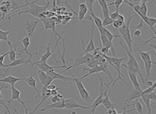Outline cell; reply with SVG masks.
<instances>
[{
  "instance_id": "cell-30",
  "label": "cell",
  "mask_w": 156,
  "mask_h": 114,
  "mask_svg": "<svg viewBox=\"0 0 156 114\" xmlns=\"http://www.w3.org/2000/svg\"><path fill=\"white\" fill-rule=\"evenodd\" d=\"M141 98L142 99L144 104H146V108L147 109V114H151V106L155 104V103H154L153 104H150V100L148 98L147 95H142L141 96Z\"/></svg>"
},
{
  "instance_id": "cell-3",
  "label": "cell",
  "mask_w": 156,
  "mask_h": 114,
  "mask_svg": "<svg viewBox=\"0 0 156 114\" xmlns=\"http://www.w3.org/2000/svg\"><path fill=\"white\" fill-rule=\"evenodd\" d=\"M128 20L126 21V23L120 28H119L118 33H120V36L123 38L126 45H127L129 51L131 53H132V44L133 42L130 34V27H129V24H130L132 18L134 17V15H130L128 14Z\"/></svg>"
},
{
  "instance_id": "cell-24",
  "label": "cell",
  "mask_w": 156,
  "mask_h": 114,
  "mask_svg": "<svg viewBox=\"0 0 156 114\" xmlns=\"http://www.w3.org/2000/svg\"><path fill=\"white\" fill-rule=\"evenodd\" d=\"M80 2L82 3H80L79 5V12L77 14V19L79 21H82L84 19L85 16H86L88 12V9L86 5L84 4V3H83V1Z\"/></svg>"
},
{
  "instance_id": "cell-7",
  "label": "cell",
  "mask_w": 156,
  "mask_h": 114,
  "mask_svg": "<svg viewBox=\"0 0 156 114\" xmlns=\"http://www.w3.org/2000/svg\"><path fill=\"white\" fill-rule=\"evenodd\" d=\"M87 19L90 20L92 22L91 31H90V39H89V42H88V45H87L86 48H84L83 39H81V43H82V45H83V51L81 54H80L81 56H84V55L86 54H90V52H93L94 50L96 48L95 46H94V40H93V36H94V32L95 29H96V27L93 23V21H92V17L90 16L87 17Z\"/></svg>"
},
{
  "instance_id": "cell-43",
  "label": "cell",
  "mask_w": 156,
  "mask_h": 114,
  "mask_svg": "<svg viewBox=\"0 0 156 114\" xmlns=\"http://www.w3.org/2000/svg\"><path fill=\"white\" fill-rule=\"evenodd\" d=\"M110 49L108 47H102V48L100 50V52L104 55H106V54H108L110 52Z\"/></svg>"
},
{
  "instance_id": "cell-17",
  "label": "cell",
  "mask_w": 156,
  "mask_h": 114,
  "mask_svg": "<svg viewBox=\"0 0 156 114\" xmlns=\"http://www.w3.org/2000/svg\"><path fill=\"white\" fill-rule=\"evenodd\" d=\"M129 90H130V93H129L128 96L127 97V99H126V101L124 102V106H126L128 105V103H129L131 101L136 100V99H138L142 96V89L137 90V89H129ZM126 107H127V106H126Z\"/></svg>"
},
{
  "instance_id": "cell-18",
  "label": "cell",
  "mask_w": 156,
  "mask_h": 114,
  "mask_svg": "<svg viewBox=\"0 0 156 114\" xmlns=\"http://www.w3.org/2000/svg\"><path fill=\"white\" fill-rule=\"evenodd\" d=\"M31 58L32 57H29L28 60H25V57H21V58L18 59V60H16L15 61H13L12 63L7 65H4V67H8L9 69L11 67H16V66L20 65H23V64H31L32 61H31Z\"/></svg>"
},
{
  "instance_id": "cell-22",
  "label": "cell",
  "mask_w": 156,
  "mask_h": 114,
  "mask_svg": "<svg viewBox=\"0 0 156 114\" xmlns=\"http://www.w3.org/2000/svg\"><path fill=\"white\" fill-rule=\"evenodd\" d=\"M35 75H36V73H35V74H33V75H31V76H29L28 77H25V80H24V81L29 87L34 90L35 93L37 94V93H39V91L37 89V88L36 80L34 79V77H33Z\"/></svg>"
},
{
  "instance_id": "cell-15",
  "label": "cell",
  "mask_w": 156,
  "mask_h": 114,
  "mask_svg": "<svg viewBox=\"0 0 156 114\" xmlns=\"http://www.w3.org/2000/svg\"><path fill=\"white\" fill-rule=\"evenodd\" d=\"M36 75H38V78L39 80L40 83L42 84L43 86L47 87L51 84V83L53 82V78L49 75L47 74V73H44L43 71L39 70V71L36 73Z\"/></svg>"
},
{
  "instance_id": "cell-10",
  "label": "cell",
  "mask_w": 156,
  "mask_h": 114,
  "mask_svg": "<svg viewBox=\"0 0 156 114\" xmlns=\"http://www.w3.org/2000/svg\"><path fill=\"white\" fill-rule=\"evenodd\" d=\"M96 75H97L98 79L100 80V95L98 96L96 98L93 102H92V105L90 106V111L91 112V114H95L96 109L97 108L98 106L102 104V98H103V93H104V91H105V89H104V84H103V79L100 77L98 73Z\"/></svg>"
},
{
  "instance_id": "cell-11",
  "label": "cell",
  "mask_w": 156,
  "mask_h": 114,
  "mask_svg": "<svg viewBox=\"0 0 156 114\" xmlns=\"http://www.w3.org/2000/svg\"><path fill=\"white\" fill-rule=\"evenodd\" d=\"M104 85L106 86V90L105 91H104L102 105L105 106V108L107 110L111 109H114V107L116 105L112 104V102L110 101V98H109V96L111 94V89H110V85L108 84V83L104 84Z\"/></svg>"
},
{
  "instance_id": "cell-13",
  "label": "cell",
  "mask_w": 156,
  "mask_h": 114,
  "mask_svg": "<svg viewBox=\"0 0 156 114\" xmlns=\"http://www.w3.org/2000/svg\"><path fill=\"white\" fill-rule=\"evenodd\" d=\"M39 22H40L39 20L28 19L24 23L23 27L25 29L26 32L27 33V36H29V38L33 36V33H34Z\"/></svg>"
},
{
  "instance_id": "cell-45",
  "label": "cell",
  "mask_w": 156,
  "mask_h": 114,
  "mask_svg": "<svg viewBox=\"0 0 156 114\" xmlns=\"http://www.w3.org/2000/svg\"><path fill=\"white\" fill-rule=\"evenodd\" d=\"M47 88V89H48V90H55V89H57V86L55 85V84H49V86H47L46 87Z\"/></svg>"
},
{
  "instance_id": "cell-52",
  "label": "cell",
  "mask_w": 156,
  "mask_h": 114,
  "mask_svg": "<svg viewBox=\"0 0 156 114\" xmlns=\"http://www.w3.org/2000/svg\"><path fill=\"white\" fill-rule=\"evenodd\" d=\"M0 114H1V109H0ZM4 114H6V113H5Z\"/></svg>"
},
{
  "instance_id": "cell-32",
  "label": "cell",
  "mask_w": 156,
  "mask_h": 114,
  "mask_svg": "<svg viewBox=\"0 0 156 114\" xmlns=\"http://www.w3.org/2000/svg\"><path fill=\"white\" fill-rule=\"evenodd\" d=\"M96 1L95 0H87V1H84V4L86 5L87 9H88V12L92 13H94L93 9H92V7H93L94 3Z\"/></svg>"
},
{
  "instance_id": "cell-36",
  "label": "cell",
  "mask_w": 156,
  "mask_h": 114,
  "mask_svg": "<svg viewBox=\"0 0 156 114\" xmlns=\"http://www.w3.org/2000/svg\"><path fill=\"white\" fill-rule=\"evenodd\" d=\"M113 20L111 19L110 17H106V18H104L103 21H102V26L103 27H106L107 26L110 25V24H112L113 23Z\"/></svg>"
},
{
  "instance_id": "cell-4",
  "label": "cell",
  "mask_w": 156,
  "mask_h": 114,
  "mask_svg": "<svg viewBox=\"0 0 156 114\" xmlns=\"http://www.w3.org/2000/svg\"><path fill=\"white\" fill-rule=\"evenodd\" d=\"M39 1H35V2H31L30 3H29V9H25L24 11H21L20 13H16L13 15H12L9 17L7 19H8V20L10 19V18H12L13 17H15L16 15H21V14H24V13H28V14H30L32 16L35 17H38L39 15L44 12V11H46L48 8V7H49V3H50V1H48L47 2V4L45 5L44 6H39L38 5L35 4L36 2H38Z\"/></svg>"
},
{
  "instance_id": "cell-39",
  "label": "cell",
  "mask_w": 156,
  "mask_h": 114,
  "mask_svg": "<svg viewBox=\"0 0 156 114\" xmlns=\"http://www.w3.org/2000/svg\"><path fill=\"white\" fill-rule=\"evenodd\" d=\"M9 54V51H7L5 54L2 55V56H0V68H2L4 67V65L3 64V61H4V59L5 57L6 56H8Z\"/></svg>"
},
{
  "instance_id": "cell-40",
  "label": "cell",
  "mask_w": 156,
  "mask_h": 114,
  "mask_svg": "<svg viewBox=\"0 0 156 114\" xmlns=\"http://www.w3.org/2000/svg\"><path fill=\"white\" fill-rule=\"evenodd\" d=\"M118 15H119V11H115L114 12H113V13H110L109 17H110L111 18V19H112L113 21H115V20H116L117 17H118Z\"/></svg>"
},
{
  "instance_id": "cell-46",
  "label": "cell",
  "mask_w": 156,
  "mask_h": 114,
  "mask_svg": "<svg viewBox=\"0 0 156 114\" xmlns=\"http://www.w3.org/2000/svg\"><path fill=\"white\" fill-rule=\"evenodd\" d=\"M126 106H123V107L122 108V109H123L124 110V112H122V113H121L120 114H128L127 113H128V112H133V111H136L135 110V108L134 109H132V110H129V111H126Z\"/></svg>"
},
{
  "instance_id": "cell-44",
  "label": "cell",
  "mask_w": 156,
  "mask_h": 114,
  "mask_svg": "<svg viewBox=\"0 0 156 114\" xmlns=\"http://www.w3.org/2000/svg\"><path fill=\"white\" fill-rule=\"evenodd\" d=\"M125 19V18L124 17L123 15H122L119 14L116 20L118 21H120V22H122V23H125V19Z\"/></svg>"
},
{
  "instance_id": "cell-47",
  "label": "cell",
  "mask_w": 156,
  "mask_h": 114,
  "mask_svg": "<svg viewBox=\"0 0 156 114\" xmlns=\"http://www.w3.org/2000/svg\"><path fill=\"white\" fill-rule=\"evenodd\" d=\"M141 34H142V32H141L140 30H136L133 33V35L134 36H137V37L140 36Z\"/></svg>"
},
{
  "instance_id": "cell-9",
  "label": "cell",
  "mask_w": 156,
  "mask_h": 114,
  "mask_svg": "<svg viewBox=\"0 0 156 114\" xmlns=\"http://www.w3.org/2000/svg\"><path fill=\"white\" fill-rule=\"evenodd\" d=\"M61 38H59L57 40V43H56V45H55V47L53 50H52V51H50V48H51V46L52 44H53V42H51L49 44H48V46L47 47H41V48H43L44 50H46V52L44 53V54H41L37 52V47H35V52L33 54V56H35V55H39V56H40L41 57V59L40 60H38V61H35L34 62L35 63H42V62H47V60L49 59L51 56H53V52L55 50V49H56V47L58 45V41L59 40H60ZM61 40H62V39H61Z\"/></svg>"
},
{
  "instance_id": "cell-41",
  "label": "cell",
  "mask_w": 156,
  "mask_h": 114,
  "mask_svg": "<svg viewBox=\"0 0 156 114\" xmlns=\"http://www.w3.org/2000/svg\"><path fill=\"white\" fill-rule=\"evenodd\" d=\"M148 98L150 100H153L154 102V103H155L156 101V94H155V92H152L150 94H149L147 95Z\"/></svg>"
},
{
  "instance_id": "cell-38",
  "label": "cell",
  "mask_w": 156,
  "mask_h": 114,
  "mask_svg": "<svg viewBox=\"0 0 156 114\" xmlns=\"http://www.w3.org/2000/svg\"><path fill=\"white\" fill-rule=\"evenodd\" d=\"M124 24V23H122V22H120V21H118L117 20H115V21H113L112 26H113L114 28L119 29V28H120L122 27V26H123Z\"/></svg>"
},
{
  "instance_id": "cell-2",
  "label": "cell",
  "mask_w": 156,
  "mask_h": 114,
  "mask_svg": "<svg viewBox=\"0 0 156 114\" xmlns=\"http://www.w3.org/2000/svg\"><path fill=\"white\" fill-rule=\"evenodd\" d=\"M126 60V57H122V58H117L116 57H106V61L108 65H110L112 66L113 68L115 69L116 72H117V78L115 79L113 82H112V87H114L115 86V84L117 83L118 80H122L123 81L126 85H127L129 87L128 84L126 81L125 76L124 74H122L121 72V65H122V62L124 60Z\"/></svg>"
},
{
  "instance_id": "cell-51",
  "label": "cell",
  "mask_w": 156,
  "mask_h": 114,
  "mask_svg": "<svg viewBox=\"0 0 156 114\" xmlns=\"http://www.w3.org/2000/svg\"><path fill=\"white\" fill-rule=\"evenodd\" d=\"M71 114H76V113L75 112H74V111H73V112H71Z\"/></svg>"
},
{
  "instance_id": "cell-25",
  "label": "cell",
  "mask_w": 156,
  "mask_h": 114,
  "mask_svg": "<svg viewBox=\"0 0 156 114\" xmlns=\"http://www.w3.org/2000/svg\"><path fill=\"white\" fill-rule=\"evenodd\" d=\"M64 108H65V99L60 102L54 103V104H51L45 106L44 108L40 109V112H43L49 109H64Z\"/></svg>"
},
{
  "instance_id": "cell-26",
  "label": "cell",
  "mask_w": 156,
  "mask_h": 114,
  "mask_svg": "<svg viewBox=\"0 0 156 114\" xmlns=\"http://www.w3.org/2000/svg\"><path fill=\"white\" fill-rule=\"evenodd\" d=\"M98 31H101L103 33V34H105V36L108 39V41H110V42H112V40H114V38H119L121 37L120 35H118L117 34H112V33H111L108 30H107L106 28L103 27L98 28Z\"/></svg>"
},
{
  "instance_id": "cell-28",
  "label": "cell",
  "mask_w": 156,
  "mask_h": 114,
  "mask_svg": "<svg viewBox=\"0 0 156 114\" xmlns=\"http://www.w3.org/2000/svg\"><path fill=\"white\" fill-rule=\"evenodd\" d=\"M97 2H98L99 5H100V7H101L103 17L104 18L108 17L110 15V11L108 9V7L107 5L106 1H105V0H98Z\"/></svg>"
},
{
  "instance_id": "cell-35",
  "label": "cell",
  "mask_w": 156,
  "mask_h": 114,
  "mask_svg": "<svg viewBox=\"0 0 156 114\" xmlns=\"http://www.w3.org/2000/svg\"><path fill=\"white\" fill-rule=\"evenodd\" d=\"M155 84H156V83L155 82L154 84L151 86L147 87L146 89L142 90V95H148L149 94H150L151 93H152V92H154V90L155 89Z\"/></svg>"
},
{
  "instance_id": "cell-16",
  "label": "cell",
  "mask_w": 156,
  "mask_h": 114,
  "mask_svg": "<svg viewBox=\"0 0 156 114\" xmlns=\"http://www.w3.org/2000/svg\"><path fill=\"white\" fill-rule=\"evenodd\" d=\"M16 44H21L23 46V49L20 51V53L17 54V56H21L23 52H25L26 54L28 55L29 57L33 56V54L29 52V51L27 50L28 47L29 46V45H30V38H29V36H25V37H24L23 39H21L20 41L17 42Z\"/></svg>"
},
{
  "instance_id": "cell-27",
  "label": "cell",
  "mask_w": 156,
  "mask_h": 114,
  "mask_svg": "<svg viewBox=\"0 0 156 114\" xmlns=\"http://www.w3.org/2000/svg\"><path fill=\"white\" fill-rule=\"evenodd\" d=\"M127 71H128L129 78L130 79L133 87H134V89H137V90L142 89L140 87V84L138 83V81H137V79L136 73L129 71L128 70H127Z\"/></svg>"
},
{
  "instance_id": "cell-14",
  "label": "cell",
  "mask_w": 156,
  "mask_h": 114,
  "mask_svg": "<svg viewBox=\"0 0 156 114\" xmlns=\"http://www.w3.org/2000/svg\"><path fill=\"white\" fill-rule=\"evenodd\" d=\"M75 108H80L83 109H88L90 110V106H84L80 105L79 103H77L73 98L65 99V108L66 109H73Z\"/></svg>"
},
{
  "instance_id": "cell-50",
  "label": "cell",
  "mask_w": 156,
  "mask_h": 114,
  "mask_svg": "<svg viewBox=\"0 0 156 114\" xmlns=\"http://www.w3.org/2000/svg\"><path fill=\"white\" fill-rule=\"evenodd\" d=\"M150 47H153V48H154V51H156V50H155V45H150Z\"/></svg>"
},
{
  "instance_id": "cell-19",
  "label": "cell",
  "mask_w": 156,
  "mask_h": 114,
  "mask_svg": "<svg viewBox=\"0 0 156 114\" xmlns=\"http://www.w3.org/2000/svg\"><path fill=\"white\" fill-rule=\"evenodd\" d=\"M3 74L1 73V75L3 77V78L0 79V83L9 84L11 86H14V84L18 81L25 80V77H24V78H17V77H15L13 76L10 75V76L6 77V76H3Z\"/></svg>"
},
{
  "instance_id": "cell-6",
  "label": "cell",
  "mask_w": 156,
  "mask_h": 114,
  "mask_svg": "<svg viewBox=\"0 0 156 114\" xmlns=\"http://www.w3.org/2000/svg\"><path fill=\"white\" fill-rule=\"evenodd\" d=\"M70 61H73L74 64L72 65H70L69 67H67L65 68V70H63L62 71L61 73H59L60 74H62V73H64L65 71H69L70 69L72 68H75L76 67H78L80 65H83V64H87L90 62L91 60H92L94 59L93 56L90 54H84V56H81L80 54H78V56L76 59H70V57L68 58Z\"/></svg>"
},
{
  "instance_id": "cell-49",
  "label": "cell",
  "mask_w": 156,
  "mask_h": 114,
  "mask_svg": "<svg viewBox=\"0 0 156 114\" xmlns=\"http://www.w3.org/2000/svg\"><path fill=\"white\" fill-rule=\"evenodd\" d=\"M154 83H155V82L151 81V80H147V81L146 82V84H146V85H147L148 87H150V86H151L152 85H153V84H154Z\"/></svg>"
},
{
  "instance_id": "cell-21",
  "label": "cell",
  "mask_w": 156,
  "mask_h": 114,
  "mask_svg": "<svg viewBox=\"0 0 156 114\" xmlns=\"http://www.w3.org/2000/svg\"><path fill=\"white\" fill-rule=\"evenodd\" d=\"M7 43V45H8V46L9 47V54H8L9 60V61H11V63H12V62H13V61L16 60V56H17L16 46H17V44L16 43L12 44V42H11L9 40Z\"/></svg>"
},
{
  "instance_id": "cell-29",
  "label": "cell",
  "mask_w": 156,
  "mask_h": 114,
  "mask_svg": "<svg viewBox=\"0 0 156 114\" xmlns=\"http://www.w3.org/2000/svg\"><path fill=\"white\" fill-rule=\"evenodd\" d=\"M141 2H142V4L140 5L138 11H134L139 12L142 16H147V7L146 5V3L149 2V1H147V0H142V1H141Z\"/></svg>"
},
{
  "instance_id": "cell-20",
  "label": "cell",
  "mask_w": 156,
  "mask_h": 114,
  "mask_svg": "<svg viewBox=\"0 0 156 114\" xmlns=\"http://www.w3.org/2000/svg\"><path fill=\"white\" fill-rule=\"evenodd\" d=\"M135 13L137 15H138L140 18V19H142L144 22H145V23L149 26L150 28H151V31L154 33V35H155V31L154 28V26L156 23V19H155V18H150V17H148L147 16H142V15L137 11H135Z\"/></svg>"
},
{
  "instance_id": "cell-48",
  "label": "cell",
  "mask_w": 156,
  "mask_h": 114,
  "mask_svg": "<svg viewBox=\"0 0 156 114\" xmlns=\"http://www.w3.org/2000/svg\"><path fill=\"white\" fill-rule=\"evenodd\" d=\"M155 38H156V36H154L153 35V38H151V39H150V40H147V41H144V40H142V41H140L141 42H142V44H143V45H146L147 43H149L150 41H151V40H154V39H155Z\"/></svg>"
},
{
  "instance_id": "cell-8",
  "label": "cell",
  "mask_w": 156,
  "mask_h": 114,
  "mask_svg": "<svg viewBox=\"0 0 156 114\" xmlns=\"http://www.w3.org/2000/svg\"><path fill=\"white\" fill-rule=\"evenodd\" d=\"M5 89H9L11 90V93H12V97H11L10 100H5V102H7V103H8V104L9 105L11 104V102H12L13 100H17V101H18V102L20 103L21 105L23 106V109L25 110V114H28L29 113L28 111L29 110V109L26 107L25 104V103L29 102L30 100L25 101V102L22 101L21 99H20V94H21L20 91L18 90L14 86H10V87L5 86Z\"/></svg>"
},
{
  "instance_id": "cell-12",
  "label": "cell",
  "mask_w": 156,
  "mask_h": 114,
  "mask_svg": "<svg viewBox=\"0 0 156 114\" xmlns=\"http://www.w3.org/2000/svg\"><path fill=\"white\" fill-rule=\"evenodd\" d=\"M31 65L32 67L34 65L37 66V67H38L39 69V70L43 71L44 73H47V74H48V73H49L51 72L54 71L55 69L66 68L68 67V66H66V65L59 66V67H54V66H51L49 65H48L47 64V62H42V63H35L34 61H32Z\"/></svg>"
},
{
  "instance_id": "cell-23",
  "label": "cell",
  "mask_w": 156,
  "mask_h": 114,
  "mask_svg": "<svg viewBox=\"0 0 156 114\" xmlns=\"http://www.w3.org/2000/svg\"><path fill=\"white\" fill-rule=\"evenodd\" d=\"M48 75H49L52 78H53V80L55 79H58V80H61L63 81V84H64L65 82H73V79L71 78V77H65L63 76L61 74H60L59 73H56L55 71L53 72H51L49 73H48Z\"/></svg>"
},
{
  "instance_id": "cell-1",
  "label": "cell",
  "mask_w": 156,
  "mask_h": 114,
  "mask_svg": "<svg viewBox=\"0 0 156 114\" xmlns=\"http://www.w3.org/2000/svg\"><path fill=\"white\" fill-rule=\"evenodd\" d=\"M119 44L121 46L122 49L124 50V51H126V54H127V56L128 57V61H127V63H126V64H122V65H121V66L124 67V68H126V69L128 70V71H129L134 73H136V74H138L140 76L141 79H142V84H145V83H145V80L143 77L142 73L140 71V65H139L138 63H137V60H136L134 56L132 54V53H131L130 51H129L128 47L126 46L123 44V42H120L118 44V45Z\"/></svg>"
},
{
  "instance_id": "cell-5",
  "label": "cell",
  "mask_w": 156,
  "mask_h": 114,
  "mask_svg": "<svg viewBox=\"0 0 156 114\" xmlns=\"http://www.w3.org/2000/svg\"><path fill=\"white\" fill-rule=\"evenodd\" d=\"M68 71L70 73V75L73 77L72 78L73 79V83L75 84L76 89L77 90L78 93H79L80 97L86 102H92V100L90 96L88 93V91L86 90V89H85L83 83H82V80L79 79V77H76L74 76L71 72L69 71Z\"/></svg>"
},
{
  "instance_id": "cell-33",
  "label": "cell",
  "mask_w": 156,
  "mask_h": 114,
  "mask_svg": "<svg viewBox=\"0 0 156 114\" xmlns=\"http://www.w3.org/2000/svg\"><path fill=\"white\" fill-rule=\"evenodd\" d=\"M123 3H124V0H115V1L112 2V3H110L108 4H107V5L108 7L110 5H114L116 11H119L118 10L119 7H120Z\"/></svg>"
},
{
  "instance_id": "cell-34",
  "label": "cell",
  "mask_w": 156,
  "mask_h": 114,
  "mask_svg": "<svg viewBox=\"0 0 156 114\" xmlns=\"http://www.w3.org/2000/svg\"><path fill=\"white\" fill-rule=\"evenodd\" d=\"M51 102L53 103V104H54V103H56V102H60L61 100H64V97L62 96V95H61L60 94H57L56 96H51Z\"/></svg>"
},
{
  "instance_id": "cell-37",
  "label": "cell",
  "mask_w": 156,
  "mask_h": 114,
  "mask_svg": "<svg viewBox=\"0 0 156 114\" xmlns=\"http://www.w3.org/2000/svg\"><path fill=\"white\" fill-rule=\"evenodd\" d=\"M0 7H4V8L9 9L12 7V2L11 1H3L0 4ZM13 10V9H12Z\"/></svg>"
},
{
  "instance_id": "cell-42",
  "label": "cell",
  "mask_w": 156,
  "mask_h": 114,
  "mask_svg": "<svg viewBox=\"0 0 156 114\" xmlns=\"http://www.w3.org/2000/svg\"><path fill=\"white\" fill-rule=\"evenodd\" d=\"M142 27H144V21H143L142 19H140V23L136 25V26H132V27H130V29H131V28H136V30H140V29L141 28H142Z\"/></svg>"
},
{
  "instance_id": "cell-31",
  "label": "cell",
  "mask_w": 156,
  "mask_h": 114,
  "mask_svg": "<svg viewBox=\"0 0 156 114\" xmlns=\"http://www.w3.org/2000/svg\"><path fill=\"white\" fill-rule=\"evenodd\" d=\"M135 106V108H136L135 110L138 112L139 114H144L143 110L144 108H146V107H143L142 104H141V103L139 102L138 99H136L135 103H133L132 105H129V106Z\"/></svg>"
}]
</instances>
